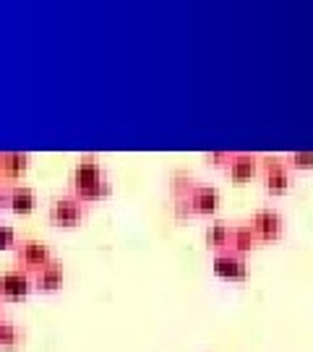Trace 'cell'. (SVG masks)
<instances>
[{"label":"cell","instance_id":"obj_1","mask_svg":"<svg viewBox=\"0 0 313 352\" xmlns=\"http://www.w3.org/2000/svg\"><path fill=\"white\" fill-rule=\"evenodd\" d=\"M71 186H74L76 199L81 204L100 201L105 196H110V183H107V177H105L100 162L94 157H84L81 162L76 164Z\"/></svg>","mask_w":313,"mask_h":352},{"label":"cell","instance_id":"obj_2","mask_svg":"<svg viewBox=\"0 0 313 352\" xmlns=\"http://www.w3.org/2000/svg\"><path fill=\"white\" fill-rule=\"evenodd\" d=\"M13 251H16V258H19V269L34 272V274H37L39 269H45L50 261H55L50 245L34 238H26V240H21V243H16Z\"/></svg>","mask_w":313,"mask_h":352},{"label":"cell","instance_id":"obj_3","mask_svg":"<svg viewBox=\"0 0 313 352\" xmlns=\"http://www.w3.org/2000/svg\"><path fill=\"white\" fill-rule=\"evenodd\" d=\"M32 289H34L32 274L24 272V269H8V272L0 274V300H8V302L26 300Z\"/></svg>","mask_w":313,"mask_h":352},{"label":"cell","instance_id":"obj_4","mask_svg":"<svg viewBox=\"0 0 313 352\" xmlns=\"http://www.w3.org/2000/svg\"><path fill=\"white\" fill-rule=\"evenodd\" d=\"M84 219V204L76 196H63L50 204V222L58 227H76Z\"/></svg>","mask_w":313,"mask_h":352},{"label":"cell","instance_id":"obj_5","mask_svg":"<svg viewBox=\"0 0 313 352\" xmlns=\"http://www.w3.org/2000/svg\"><path fill=\"white\" fill-rule=\"evenodd\" d=\"M250 230H253V235L261 240H274L282 235V217L272 209H261V212L253 214V219H250Z\"/></svg>","mask_w":313,"mask_h":352},{"label":"cell","instance_id":"obj_6","mask_svg":"<svg viewBox=\"0 0 313 352\" xmlns=\"http://www.w3.org/2000/svg\"><path fill=\"white\" fill-rule=\"evenodd\" d=\"M214 274L222 279H246L248 266L238 253H217L214 256Z\"/></svg>","mask_w":313,"mask_h":352},{"label":"cell","instance_id":"obj_7","mask_svg":"<svg viewBox=\"0 0 313 352\" xmlns=\"http://www.w3.org/2000/svg\"><path fill=\"white\" fill-rule=\"evenodd\" d=\"M26 167H29V157L26 154H19V151L0 154V186L11 183V180H19L26 173Z\"/></svg>","mask_w":313,"mask_h":352},{"label":"cell","instance_id":"obj_8","mask_svg":"<svg viewBox=\"0 0 313 352\" xmlns=\"http://www.w3.org/2000/svg\"><path fill=\"white\" fill-rule=\"evenodd\" d=\"M32 282H34V289H39V292H58L63 287V264L61 261H50L32 277Z\"/></svg>","mask_w":313,"mask_h":352},{"label":"cell","instance_id":"obj_9","mask_svg":"<svg viewBox=\"0 0 313 352\" xmlns=\"http://www.w3.org/2000/svg\"><path fill=\"white\" fill-rule=\"evenodd\" d=\"M8 206H11L13 214L26 217V214H32L37 209V196H34V190L26 188V186H13L8 190Z\"/></svg>","mask_w":313,"mask_h":352},{"label":"cell","instance_id":"obj_10","mask_svg":"<svg viewBox=\"0 0 313 352\" xmlns=\"http://www.w3.org/2000/svg\"><path fill=\"white\" fill-rule=\"evenodd\" d=\"M227 173L235 183H243L248 177L256 175V157L250 154H238V157H230V164H227Z\"/></svg>","mask_w":313,"mask_h":352},{"label":"cell","instance_id":"obj_11","mask_svg":"<svg viewBox=\"0 0 313 352\" xmlns=\"http://www.w3.org/2000/svg\"><path fill=\"white\" fill-rule=\"evenodd\" d=\"M188 204H191V209L196 214H212L214 209H217V204H219V193L214 188H196L193 193H191V199H188Z\"/></svg>","mask_w":313,"mask_h":352},{"label":"cell","instance_id":"obj_12","mask_svg":"<svg viewBox=\"0 0 313 352\" xmlns=\"http://www.w3.org/2000/svg\"><path fill=\"white\" fill-rule=\"evenodd\" d=\"M290 188V173L282 162H272L269 164V175H266V190L272 193H285Z\"/></svg>","mask_w":313,"mask_h":352},{"label":"cell","instance_id":"obj_13","mask_svg":"<svg viewBox=\"0 0 313 352\" xmlns=\"http://www.w3.org/2000/svg\"><path fill=\"white\" fill-rule=\"evenodd\" d=\"M21 342H24L21 329L13 327L11 321H6V318H0V347L16 350V347H21Z\"/></svg>","mask_w":313,"mask_h":352},{"label":"cell","instance_id":"obj_14","mask_svg":"<svg viewBox=\"0 0 313 352\" xmlns=\"http://www.w3.org/2000/svg\"><path fill=\"white\" fill-rule=\"evenodd\" d=\"M253 240H256V235H253V230H250V227H238V230H233V232H230V245H235L238 256L253 248Z\"/></svg>","mask_w":313,"mask_h":352},{"label":"cell","instance_id":"obj_15","mask_svg":"<svg viewBox=\"0 0 313 352\" xmlns=\"http://www.w3.org/2000/svg\"><path fill=\"white\" fill-rule=\"evenodd\" d=\"M230 232H233V230L219 222V225H214L212 230L206 232V243H209L212 248H222V245H230Z\"/></svg>","mask_w":313,"mask_h":352},{"label":"cell","instance_id":"obj_16","mask_svg":"<svg viewBox=\"0 0 313 352\" xmlns=\"http://www.w3.org/2000/svg\"><path fill=\"white\" fill-rule=\"evenodd\" d=\"M16 230L11 225H0V251H11L16 248Z\"/></svg>","mask_w":313,"mask_h":352},{"label":"cell","instance_id":"obj_17","mask_svg":"<svg viewBox=\"0 0 313 352\" xmlns=\"http://www.w3.org/2000/svg\"><path fill=\"white\" fill-rule=\"evenodd\" d=\"M290 164H292L295 170H311L313 167V151H295V154L290 157Z\"/></svg>","mask_w":313,"mask_h":352},{"label":"cell","instance_id":"obj_18","mask_svg":"<svg viewBox=\"0 0 313 352\" xmlns=\"http://www.w3.org/2000/svg\"><path fill=\"white\" fill-rule=\"evenodd\" d=\"M6 206H8V190L0 186V212H3Z\"/></svg>","mask_w":313,"mask_h":352}]
</instances>
